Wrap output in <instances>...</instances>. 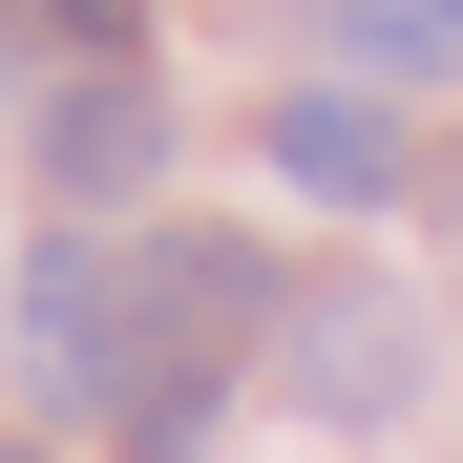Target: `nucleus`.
<instances>
[{
	"mask_svg": "<svg viewBox=\"0 0 463 463\" xmlns=\"http://www.w3.org/2000/svg\"><path fill=\"white\" fill-rule=\"evenodd\" d=\"M274 169H295V190H337V211H379V190H401V106L295 85V106H274Z\"/></svg>",
	"mask_w": 463,
	"mask_h": 463,
	"instance_id": "7ed1b4c3",
	"label": "nucleus"
},
{
	"mask_svg": "<svg viewBox=\"0 0 463 463\" xmlns=\"http://www.w3.org/2000/svg\"><path fill=\"white\" fill-rule=\"evenodd\" d=\"M337 43H358V63H401V85H442V63H463V0H358Z\"/></svg>",
	"mask_w": 463,
	"mask_h": 463,
	"instance_id": "423d86ee",
	"label": "nucleus"
},
{
	"mask_svg": "<svg viewBox=\"0 0 463 463\" xmlns=\"http://www.w3.org/2000/svg\"><path fill=\"white\" fill-rule=\"evenodd\" d=\"M127 253H106V232H43V274H22V379H43V401L63 421H85V401H127Z\"/></svg>",
	"mask_w": 463,
	"mask_h": 463,
	"instance_id": "f257e3e1",
	"label": "nucleus"
},
{
	"mask_svg": "<svg viewBox=\"0 0 463 463\" xmlns=\"http://www.w3.org/2000/svg\"><path fill=\"white\" fill-rule=\"evenodd\" d=\"M211 421H232V379H211V358H127V401H106L127 463H211Z\"/></svg>",
	"mask_w": 463,
	"mask_h": 463,
	"instance_id": "39448f33",
	"label": "nucleus"
},
{
	"mask_svg": "<svg viewBox=\"0 0 463 463\" xmlns=\"http://www.w3.org/2000/svg\"><path fill=\"white\" fill-rule=\"evenodd\" d=\"M0 463H43V442H0Z\"/></svg>",
	"mask_w": 463,
	"mask_h": 463,
	"instance_id": "6e6552de",
	"label": "nucleus"
},
{
	"mask_svg": "<svg viewBox=\"0 0 463 463\" xmlns=\"http://www.w3.org/2000/svg\"><path fill=\"white\" fill-rule=\"evenodd\" d=\"M22 22H43L63 63H127V22H147V0H22Z\"/></svg>",
	"mask_w": 463,
	"mask_h": 463,
	"instance_id": "0eeeda50",
	"label": "nucleus"
},
{
	"mask_svg": "<svg viewBox=\"0 0 463 463\" xmlns=\"http://www.w3.org/2000/svg\"><path fill=\"white\" fill-rule=\"evenodd\" d=\"M295 401H401V317H379V295H317V317H295Z\"/></svg>",
	"mask_w": 463,
	"mask_h": 463,
	"instance_id": "20e7f679",
	"label": "nucleus"
},
{
	"mask_svg": "<svg viewBox=\"0 0 463 463\" xmlns=\"http://www.w3.org/2000/svg\"><path fill=\"white\" fill-rule=\"evenodd\" d=\"M147 169H169V106H147L127 63H85V85L43 106V190H63V211H127Z\"/></svg>",
	"mask_w": 463,
	"mask_h": 463,
	"instance_id": "f03ea898",
	"label": "nucleus"
}]
</instances>
